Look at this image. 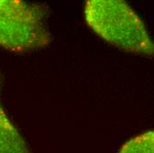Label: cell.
Instances as JSON below:
<instances>
[{
	"label": "cell",
	"mask_w": 154,
	"mask_h": 153,
	"mask_svg": "<svg viewBox=\"0 0 154 153\" xmlns=\"http://www.w3.org/2000/svg\"><path fill=\"white\" fill-rule=\"evenodd\" d=\"M87 25L110 44L125 51L154 57V42L142 19L122 0H90L84 5Z\"/></svg>",
	"instance_id": "cell-1"
},
{
	"label": "cell",
	"mask_w": 154,
	"mask_h": 153,
	"mask_svg": "<svg viewBox=\"0 0 154 153\" xmlns=\"http://www.w3.org/2000/svg\"><path fill=\"white\" fill-rule=\"evenodd\" d=\"M47 10L21 0H0V46L13 52H29L50 45Z\"/></svg>",
	"instance_id": "cell-2"
},
{
	"label": "cell",
	"mask_w": 154,
	"mask_h": 153,
	"mask_svg": "<svg viewBox=\"0 0 154 153\" xmlns=\"http://www.w3.org/2000/svg\"><path fill=\"white\" fill-rule=\"evenodd\" d=\"M0 76V87H1ZM0 153H33L0 104Z\"/></svg>",
	"instance_id": "cell-3"
},
{
	"label": "cell",
	"mask_w": 154,
	"mask_h": 153,
	"mask_svg": "<svg viewBox=\"0 0 154 153\" xmlns=\"http://www.w3.org/2000/svg\"><path fill=\"white\" fill-rule=\"evenodd\" d=\"M118 153H154V130L143 132L129 139Z\"/></svg>",
	"instance_id": "cell-4"
}]
</instances>
